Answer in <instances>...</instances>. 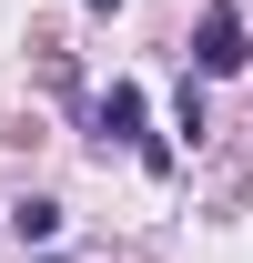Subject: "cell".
Listing matches in <instances>:
<instances>
[{
  "label": "cell",
  "mask_w": 253,
  "mask_h": 263,
  "mask_svg": "<svg viewBox=\"0 0 253 263\" xmlns=\"http://www.w3.org/2000/svg\"><path fill=\"white\" fill-rule=\"evenodd\" d=\"M192 61L213 71V81L253 61V41H243V10H233V0H213V10H203V31H192Z\"/></svg>",
  "instance_id": "6da1fadb"
},
{
  "label": "cell",
  "mask_w": 253,
  "mask_h": 263,
  "mask_svg": "<svg viewBox=\"0 0 253 263\" xmlns=\"http://www.w3.org/2000/svg\"><path fill=\"white\" fill-rule=\"evenodd\" d=\"M101 132H112V142H142V91H132V81L101 91Z\"/></svg>",
  "instance_id": "7a4b0ae2"
},
{
  "label": "cell",
  "mask_w": 253,
  "mask_h": 263,
  "mask_svg": "<svg viewBox=\"0 0 253 263\" xmlns=\"http://www.w3.org/2000/svg\"><path fill=\"white\" fill-rule=\"evenodd\" d=\"M10 223H21V243H51V233H61V213H51V202H21Z\"/></svg>",
  "instance_id": "3957f363"
}]
</instances>
